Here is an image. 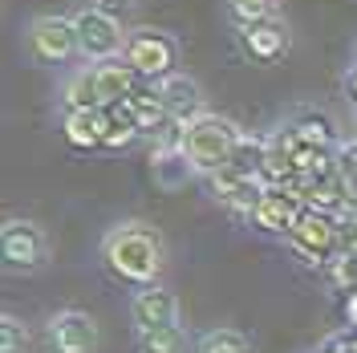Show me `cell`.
<instances>
[{"label": "cell", "mask_w": 357, "mask_h": 353, "mask_svg": "<svg viewBox=\"0 0 357 353\" xmlns=\"http://www.w3.org/2000/svg\"><path fill=\"white\" fill-rule=\"evenodd\" d=\"M102 264L114 280L130 288L158 285V276L167 272V240L155 223L146 220H118L102 236Z\"/></svg>", "instance_id": "cell-1"}, {"label": "cell", "mask_w": 357, "mask_h": 353, "mask_svg": "<svg viewBox=\"0 0 357 353\" xmlns=\"http://www.w3.org/2000/svg\"><path fill=\"white\" fill-rule=\"evenodd\" d=\"M240 138H244V130L231 118L207 114V110L195 122L178 126V147H183V155L191 158V167L199 171V179L211 175V171H220V167H227L231 155H236V147H240Z\"/></svg>", "instance_id": "cell-2"}, {"label": "cell", "mask_w": 357, "mask_h": 353, "mask_svg": "<svg viewBox=\"0 0 357 353\" xmlns=\"http://www.w3.org/2000/svg\"><path fill=\"white\" fill-rule=\"evenodd\" d=\"M122 57H126V66H130L142 82H162V77L175 73V66H178V41L171 33H162V29L138 24V29H126Z\"/></svg>", "instance_id": "cell-3"}, {"label": "cell", "mask_w": 357, "mask_h": 353, "mask_svg": "<svg viewBox=\"0 0 357 353\" xmlns=\"http://www.w3.org/2000/svg\"><path fill=\"white\" fill-rule=\"evenodd\" d=\"M337 240H341V216L305 207V216L296 220V227L284 236V248H289L305 268H317V272H321L325 260L337 252Z\"/></svg>", "instance_id": "cell-4"}, {"label": "cell", "mask_w": 357, "mask_h": 353, "mask_svg": "<svg viewBox=\"0 0 357 353\" xmlns=\"http://www.w3.org/2000/svg\"><path fill=\"white\" fill-rule=\"evenodd\" d=\"M24 49L33 61L41 66H66L73 57H82V45H77V29L73 17L61 13H41L24 24Z\"/></svg>", "instance_id": "cell-5"}, {"label": "cell", "mask_w": 357, "mask_h": 353, "mask_svg": "<svg viewBox=\"0 0 357 353\" xmlns=\"http://www.w3.org/2000/svg\"><path fill=\"white\" fill-rule=\"evenodd\" d=\"M0 252H4V272L8 276H33L49 264V236L33 220H4L0 227Z\"/></svg>", "instance_id": "cell-6"}, {"label": "cell", "mask_w": 357, "mask_h": 353, "mask_svg": "<svg viewBox=\"0 0 357 353\" xmlns=\"http://www.w3.org/2000/svg\"><path fill=\"white\" fill-rule=\"evenodd\" d=\"M73 29H77V45H82L86 66H98V61L122 57L126 29L118 24L114 13L98 8V4H86V8H77V13H73Z\"/></svg>", "instance_id": "cell-7"}, {"label": "cell", "mask_w": 357, "mask_h": 353, "mask_svg": "<svg viewBox=\"0 0 357 353\" xmlns=\"http://www.w3.org/2000/svg\"><path fill=\"white\" fill-rule=\"evenodd\" d=\"M305 199L296 195V191H289V187H264V195L256 199V207H252V216H248V223L256 227V232H268V236H289L292 227H296V220L305 216Z\"/></svg>", "instance_id": "cell-8"}, {"label": "cell", "mask_w": 357, "mask_h": 353, "mask_svg": "<svg viewBox=\"0 0 357 353\" xmlns=\"http://www.w3.org/2000/svg\"><path fill=\"white\" fill-rule=\"evenodd\" d=\"M98 321L82 309H61L45 321V345L49 353H93L98 350Z\"/></svg>", "instance_id": "cell-9"}, {"label": "cell", "mask_w": 357, "mask_h": 353, "mask_svg": "<svg viewBox=\"0 0 357 353\" xmlns=\"http://www.w3.org/2000/svg\"><path fill=\"white\" fill-rule=\"evenodd\" d=\"M236 41L244 49V57H252L256 66H276V61L292 49V33L280 17H272V21L240 24V29H236Z\"/></svg>", "instance_id": "cell-10"}, {"label": "cell", "mask_w": 357, "mask_h": 353, "mask_svg": "<svg viewBox=\"0 0 357 353\" xmlns=\"http://www.w3.org/2000/svg\"><path fill=\"white\" fill-rule=\"evenodd\" d=\"M130 325L134 333H151V329H167L178 325V296L162 285H146L134 288L130 296Z\"/></svg>", "instance_id": "cell-11"}, {"label": "cell", "mask_w": 357, "mask_h": 353, "mask_svg": "<svg viewBox=\"0 0 357 353\" xmlns=\"http://www.w3.org/2000/svg\"><path fill=\"white\" fill-rule=\"evenodd\" d=\"M155 93L162 98V106H167V114H171L175 126H187V122H195L203 114V89H199V82L187 77L183 69H175V73H167L162 82H155Z\"/></svg>", "instance_id": "cell-12"}, {"label": "cell", "mask_w": 357, "mask_h": 353, "mask_svg": "<svg viewBox=\"0 0 357 353\" xmlns=\"http://www.w3.org/2000/svg\"><path fill=\"white\" fill-rule=\"evenodd\" d=\"M61 134L73 151H102L110 134V110H69L61 114Z\"/></svg>", "instance_id": "cell-13"}, {"label": "cell", "mask_w": 357, "mask_h": 353, "mask_svg": "<svg viewBox=\"0 0 357 353\" xmlns=\"http://www.w3.org/2000/svg\"><path fill=\"white\" fill-rule=\"evenodd\" d=\"M122 106H126V114L134 118L138 134H155L158 138V134L171 126V114L162 106V98L155 93V82H138V89H134Z\"/></svg>", "instance_id": "cell-14"}, {"label": "cell", "mask_w": 357, "mask_h": 353, "mask_svg": "<svg viewBox=\"0 0 357 353\" xmlns=\"http://www.w3.org/2000/svg\"><path fill=\"white\" fill-rule=\"evenodd\" d=\"M93 82H98V93H102V106L110 110V106L130 98L142 77L126 66V57H110V61H98L93 66Z\"/></svg>", "instance_id": "cell-15"}, {"label": "cell", "mask_w": 357, "mask_h": 353, "mask_svg": "<svg viewBox=\"0 0 357 353\" xmlns=\"http://www.w3.org/2000/svg\"><path fill=\"white\" fill-rule=\"evenodd\" d=\"M289 130L296 134V142L301 147H312V151H337V126H333V118L325 110H296L289 118Z\"/></svg>", "instance_id": "cell-16"}, {"label": "cell", "mask_w": 357, "mask_h": 353, "mask_svg": "<svg viewBox=\"0 0 357 353\" xmlns=\"http://www.w3.org/2000/svg\"><path fill=\"white\" fill-rule=\"evenodd\" d=\"M69 110H106L102 93H98V82H93V66H77L66 73V82H61V114Z\"/></svg>", "instance_id": "cell-17"}, {"label": "cell", "mask_w": 357, "mask_h": 353, "mask_svg": "<svg viewBox=\"0 0 357 353\" xmlns=\"http://www.w3.org/2000/svg\"><path fill=\"white\" fill-rule=\"evenodd\" d=\"M134 337H138V350H142V353H187V350H191V333L183 329V325L134 333Z\"/></svg>", "instance_id": "cell-18"}, {"label": "cell", "mask_w": 357, "mask_h": 353, "mask_svg": "<svg viewBox=\"0 0 357 353\" xmlns=\"http://www.w3.org/2000/svg\"><path fill=\"white\" fill-rule=\"evenodd\" d=\"M195 353H252V341H248L240 329L220 325V329H207L199 341H195Z\"/></svg>", "instance_id": "cell-19"}, {"label": "cell", "mask_w": 357, "mask_h": 353, "mask_svg": "<svg viewBox=\"0 0 357 353\" xmlns=\"http://www.w3.org/2000/svg\"><path fill=\"white\" fill-rule=\"evenodd\" d=\"M321 276H325V285L333 288V292H354L357 288V256L333 252L325 260V268H321Z\"/></svg>", "instance_id": "cell-20"}, {"label": "cell", "mask_w": 357, "mask_h": 353, "mask_svg": "<svg viewBox=\"0 0 357 353\" xmlns=\"http://www.w3.org/2000/svg\"><path fill=\"white\" fill-rule=\"evenodd\" d=\"M227 17L240 24H256V21H272L280 17V0H227Z\"/></svg>", "instance_id": "cell-21"}, {"label": "cell", "mask_w": 357, "mask_h": 353, "mask_svg": "<svg viewBox=\"0 0 357 353\" xmlns=\"http://www.w3.org/2000/svg\"><path fill=\"white\" fill-rule=\"evenodd\" d=\"M29 325H24L17 313H4L0 317V353H24L29 350Z\"/></svg>", "instance_id": "cell-22"}, {"label": "cell", "mask_w": 357, "mask_h": 353, "mask_svg": "<svg viewBox=\"0 0 357 353\" xmlns=\"http://www.w3.org/2000/svg\"><path fill=\"white\" fill-rule=\"evenodd\" d=\"M333 158H337V175H341V183H345V187H357V138H341Z\"/></svg>", "instance_id": "cell-23"}, {"label": "cell", "mask_w": 357, "mask_h": 353, "mask_svg": "<svg viewBox=\"0 0 357 353\" xmlns=\"http://www.w3.org/2000/svg\"><path fill=\"white\" fill-rule=\"evenodd\" d=\"M341 93H345V106L357 110V61L345 69V77H341Z\"/></svg>", "instance_id": "cell-24"}, {"label": "cell", "mask_w": 357, "mask_h": 353, "mask_svg": "<svg viewBox=\"0 0 357 353\" xmlns=\"http://www.w3.org/2000/svg\"><path fill=\"white\" fill-rule=\"evenodd\" d=\"M341 317H345V329L357 333V288L354 292H345V301H341Z\"/></svg>", "instance_id": "cell-25"}, {"label": "cell", "mask_w": 357, "mask_h": 353, "mask_svg": "<svg viewBox=\"0 0 357 353\" xmlns=\"http://www.w3.org/2000/svg\"><path fill=\"white\" fill-rule=\"evenodd\" d=\"M349 126H354V138H357V110H349Z\"/></svg>", "instance_id": "cell-26"}]
</instances>
